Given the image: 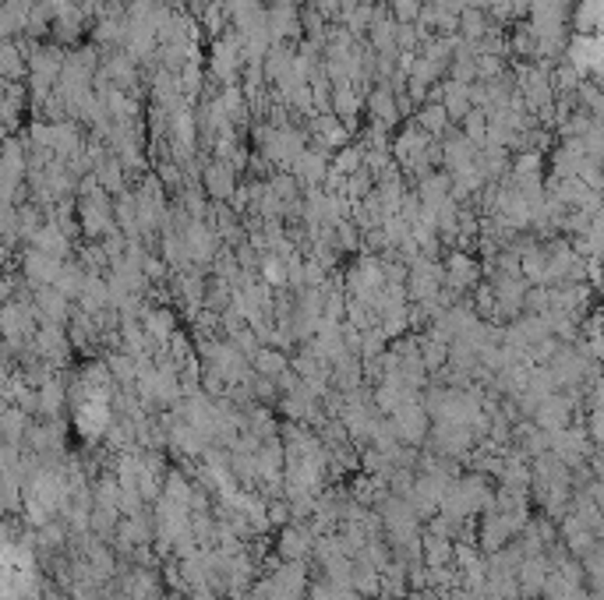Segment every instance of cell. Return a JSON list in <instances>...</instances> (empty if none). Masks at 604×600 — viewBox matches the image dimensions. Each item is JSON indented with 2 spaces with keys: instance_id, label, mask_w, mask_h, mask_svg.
<instances>
[{
  "instance_id": "83f0119b",
  "label": "cell",
  "mask_w": 604,
  "mask_h": 600,
  "mask_svg": "<svg viewBox=\"0 0 604 600\" xmlns=\"http://www.w3.org/2000/svg\"><path fill=\"white\" fill-rule=\"evenodd\" d=\"M424 36H420V28L413 25V21H400V28H396V46H400V53L406 50H417V43H420Z\"/></svg>"
},
{
  "instance_id": "f1b7e54d",
  "label": "cell",
  "mask_w": 604,
  "mask_h": 600,
  "mask_svg": "<svg viewBox=\"0 0 604 600\" xmlns=\"http://www.w3.org/2000/svg\"><path fill=\"white\" fill-rule=\"evenodd\" d=\"M177 78H181V93H184V96H195V93H199L201 71H199V64H195V61H192V64H184V71H181Z\"/></svg>"
},
{
  "instance_id": "3957f363",
  "label": "cell",
  "mask_w": 604,
  "mask_h": 600,
  "mask_svg": "<svg viewBox=\"0 0 604 600\" xmlns=\"http://www.w3.org/2000/svg\"><path fill=\"white\" fill-rule=\"evenodd\" d=\"M241 64H244V50H241V39H237V32H233V36H226V39H216V46H212V57H208V71L216 75V82H223V85H233V82H237V71H241Z\"/></svg>"
},
{
  "instance_id": "6da1fadb",
  "label": "cell",
  "mask_w": 604,
  "mask_h": 600,
  "mask_svg": "<svg viewBox=\"0 0 604 600\" xmlns=\"http://www.w3.org/2000/svg\"><path fill=\"white\" fill-rule=\"evenodd\" d=\"M255 142H258V149H262L265 159H273V163H280V166H287V170H294V163L304 156V138L301 131H294V127L258 124V127H255Z\"/></svg>"
},
{
  "instance_id": "484cf974",
  "label": "cell",
  "mask_w": 604,
  "mask_h": 600,
  "mask_svg": "<svg viewBox=\"0 0 604 600\" xmlns=\"http://www.w3.org/2000/svg\"><path fill=\"white\" fill-rule=\"evenodd\" d=\"M61 402H64V389H61L57 382H46V385H39V413L53 417V413L61 409Z\"/></svg>"
},
{
  "instance_id": "8992f818",
  "label": "cell",
  "mask_w": 604,
  "mask_h": 600,
  "mask_svg": "<svg viewBox=\"0 0 604 600\" xmlns=\"http://www.w3.org/2000/svg\"><path fill=\"white\" fill-rule=\"evenodd\" d=\"M201 184L208 191V199L230 201L237 195V177H233V163L230 159H212L201 166Z\"/></svg>"
},
{
  "instance_id": "7402d4cb",
  "label": "cell",
  "mask_w": 604,
  "mask_h": 600,
  "mask_svg": "<svg viewBox=\"0 0 604 600\" xmlns=\"http://www.w3.org/2000/svg\"><path fill=\"white\" fill-rule=\"evenodd\" d=\"M485 32H488L485 11H481V7H467V11L460 14V36L474 46V43H481V39H485Z\"/></svg>"
},
{
  "instance_id": "ba28073f",
  "label": "cell",
  "mask_w": 604,
  "mask_h": 600,
  "mask_svg": "<svg viewBox=\"0 0 604 600\" xmlns=\"http://www.w3.org/2000/svg\"><path fill=\"white\" fill-rule=\"evenodd\" d=\"M298 181H301L304 188H318L329 174H332V166H329V152L325 149H304V156L294 163V170H290Z\"/></svg>"
},
{
  "instance_id": "d6986e66",
  "label": "cell",
  "mask_w": 604,
  "mask_h": 600,
  "mask_svg": "<svg viewBox=\"0 0 604 600\" xmlns=\"http://www.w3.org/2000/svg\"><path fill=\"white\" fill-rule=\"evenodd\" d=\"M311 551V533L304 526H283V537H280V555L287 562H298Z\"/></svg>"
},
{
  "instance_id": "4fadbf2b",
  "label": "cell",
  "mask_w": 604,
  "mask_h": 600,
  "mask_svg": "<svg viewBox=\"0 0 604 600\" xmlns=\"http://www.w3.org/2000/svg\"><path fill=\"white\" fill-rule=\"evenodd\" d=\"M470 427H456V424H438L435 431V449L442 456H463L470 449Z\"/></svg>"
},
{
  "instance_id": "5b68a950",
  "label": "cell",
  "mask_w": 604,
  "mask_h": 600,
  "mask_svg": "<svg viewBox=\"0 0 604 600\" xmlns=\"http://www.w3.org/2000/svg\"><path fill=\"white\" fill-rule=\"evenodd\" d=\"M389 424H393V431H396V438H400V442L417 445V442L424 438V431H428V413H424V406H420V402L410 400V402H403V406L393 409Z\"/></svg>"
},
{
  "instance_id": "ffe728a7",
  "label": "cell",
  "mask_w": 604,
  "mask_h": 600,
  "mask_svg": "<svg viewBox=\"0 0 604 600\" xmlns=\"http://www.w3.org/2000/svg\"><path fill=\"white\" fill-rule=\"evenodd\" d=\"M523 100H526V106H534V109H544V106L551 102V85H548V78H544L541 71H526V78H523Z\"/></svg>"
},
{
  "instance_id": "30bf717a",
  "label": "cell",
  "mask_w": 604,
  "mask_h": 600,
  "mask_svg": "<svg viewBox=\"0 0 604 600\" xmlns=\"http://www.w3.org/2000/svg\"><path fill=\"white\" fill-rule=\"evenodd\" d=\"M36 314L43 318V325H61L68 318V294L61 287H39L36 294Z\"/></svg>"
},
{
  "instance_id": "5bb4252c",
  "label": "cell",
  "mask_w": 604,
  "mask_h": 600,
  "mask_svg": "<svg viewBox=\"0 0 604 600\" xmlns=\"http://www.w3.org/2000/svg\"><path fill=\"white\" fill-rule=\"evenodd\" d=\"M477 276H481V269H477V262H474V258H467V255H453V258H449V265H445V283L453 287V294H456V290L474 287V283H477Z\"/></svg>"
},
{
  "instance_id": "52a82bcc",
  "label": "cell",
  "mask_w": 604,
  "mask_h": 600,
  "mask_svg": "<svg viewBox=\"0 0 604 600\" xmlns=\"http://www.w3.org/2000/svg\"><path fill=\"white\" fill-rule=\"evenodd\" d=\"M311 138L318 149H343L347 145V124L336 113H314L311 117Z\"/></svg>"
},
{
  "instance_id": "ac0fdd59",
  "label": "cell",
  "mask_w": 604,
  "mask_h": 600,
  "mask_svg": "<svg viewBox=\"0 0 604 600\" xmlns=\"http://www.w3.org/2000/svg\"><path fill=\"white\" fill-rule=\"evenodd\" d=\"M332 113H336L343 124H350V120L361 113V93H357L350 82L332 85Z\"/></svg>"
},
{
  "instance_id": "8fae6325",
  "label": "cell",
  "mask_w": 604,
  "mask_h": 600,
  "mask_svg": "<svg viewBox=\"0 0 604 600\" xmlns=\"http://www.w3.org/2000/svg\"><path fill=\"white\" fill-rule=\"evenodd\" d=\"M304 28V21L298 18V4H273L269 7V32H273V43H283L287 36H298Z\"/></svg>"
},
{
  "instance_id": "7a4b0ae2",
  "label": "cell",
  "mask_w": 604,
  "mask_h": 600,
  "mask_svg": "<svg viewBox=\"0 0 604 600\" xmlns=\"http://www.w3.org/2000/svg\"><path fill=\"white\" fill-rule=\"evenodd\" d=\"M488 505V488L477 481V477H467V481H453L442 495V512L445 519H463V515H474Z\"/></svg>"
},
{
  "instance_id": "603a6c76",
  "label": "cell",
  "mask_w": 604,
  "mask_h": 600,
  "mask_svg": "<svg viewBox=\"0 0 604 600\" xmlns=\"http://www.w3.org/2000/svg\"><path fill=\"white\" fill-rule=\"evenodd\" d=\"M566 413H569V406L562 400H555V396H548V400L537 406V420H541L548 431L562 427V424H566Z\"/></svg>"
},
{
  "instance_id": "f546056e",
  "label": "cell",
  "mask_w": 604,
  "mask_h": 600,
  "mask_svg": "<svg viewBox=\"0 0 604 600\" xmlns=\"http://www.w3.org/2000/svg\"><path fill=\"white\" fill-rule=\"evenodd\" d=\"M265 280L276 283V287L287 283V262H283L280 255H269V258H265Z\"/></svg>"
},
{
  "instance_id": "277c9868",
  "label": "cell",
  "mask_w": 604,
  "mask_h": 600,
  "mask_svg": "<svg viewBox=\"0 0 604 600\" xmlns=\"http://www.w3.org/2000/svg\"><path fill=\"white\" fill-rule=\"evenodd\" d=\"M21 269H25V280H32L36 287H57L64 276V258H53V255L32 247L21 258Z\"/></svg>"
},
{
  "instance_id": "cb8c5ba5",
  "label": "cell",
  "mask_w": 604,
  "mask_h": 600,
  "mask_svg": "<svg viewBox=\"0 0 604 600\" xmlns=\"http://www.w3.org/2000/svg\"><path fill=\"white\" fill-rule=\"evenodd\" d=\"M244 93L237 89V85H230L223 96H219V102H223V109H226V117L233 120V124H241V120H248V106H244Z\"/></svg>"
},
{
  "instance_id": "9a60e30c",
  "label": "cell",
  "mask_w": 604,
  "mask_h": 600,
  "mask_svg": "<svg viewBox=\"0 0 604 600\" xmlns=\"http://www.w3.org/2000/svg\"><path fill=\"white\" fill-rule=\"evenodd\" d=\"M417 127L428 131V134H449L453 131V117L445 109V102H424V109L417 113Z\"/></svg>"
},
{
  "instance_id": "2e32d148",
  "label": "cell",
  "mask_w": 604,
  "mask_h": 600,
  "mask_svg": "<svg viewBox=\"0 0 604 600\" xmlns=\"http://www.w3.org/2000/svg\"><path fill=\"white\" fill-rule=\"evenodd\" d=\"M29 244H36L39 251H46V255H53V258H64V255H68V230L57 226V223H43L39 233H36Z\"/></svg>"
},
{
  "instance_id": "9c48e42d",
  "label": "cell",
  "mask_w": 604,
  "mask_h": 600,
  "mask_svg": "<svg viewBox=\"0 0 604 600\" xmlns=\"http://www.w3.org/2000/svg\"><path fill=\"white\" fill-rule=\"evenodd\" d=\"M184 247H188V262H212L216 258V233L201 223V219H192L188 230H184Z\"/></svg>"
},
{
  "instance_id": "e0dca14e",
  "label": "cell",
  "mask_w": 604,
  "mask_h": 600,
  "mask_svg": "<svg viewBox=\"0 0 604 600\" xmlns=\"http://www.w3.org/2000/svg\"><path fill=\"white\" fill-rule=\"evenodd\" d=\"M442 102L449 109L453 120H467V113L474 109V100H470V85L467 82H445L442 89Z\"/></svg>"
},
{
  "instance_id": "4dcf8cb0",
  "label": "cell",
  "mask_w": 604,
  "mask_h": 600,
  "mask_svg": "<svg viewBox=\"0 0 604 600\" xmlns=\"http://www.w3.org/2000/svg\"><path fill=\"white\" fill-rule=\"evenodd\" d=\"M21 427H25L21 413H18V409H7V442H11V445H14V438L21 434Z\"/></svg>"
},
{
  "instance_id": "7c38bea8",
  "label": "cell",
  "mask_w": 604,
  "mask_h": 600,
  "mask_svg": "<svg viewBox=\"0 0 604 600\" xmlns=\"http://www.w3.org/2000/svg\"><path fill=\"white\" fill-rule=\"evenodd\" d=\"M368 113H371L379 124H386V127H396V124H400L403 109L396 106L393 85H379V89L368 93Z\"/></svg>"
},
{
  "instance_id": "d4e9b609",
  "label": "cell",
  "mask_w": 604,
  "mask_h": 600,
  "mask_svg": "<svg viewBox=\"0 0 604 600\" xmlns=\"http://www.w3.org/2000/svg\"><path fill=\"white\" fill-rule=\"evenodd\" d=\"M255 368L273 378V375H283V371H287V357H283L280 350H255Z\"/></svg>"
},
{
  "instance_id": "4316f807",
  "label": "cell",
  "mask_w": 604,
  "mask_h": 600,
  "mask_svg": "<svg viewBox=\"0 0 604 600\" xmlns=\"http://www.w3.org/2000/svg\"><path fill=\"white\" fill-rule=\"evenodd\" d=\"M361 159H364V149L343 145V149H339V156H336V166H332V170H339V174H347V177H350V174H357V170L364 166Z\"/></svg>"
},
{
  "instance_id": "44dd1931",
  "label": "cell",
  "mask_w": 604,
  "mask_h": 600,
  "mask_svg": "<svg viewBox=\"0 0 604 600\" xmlns=\"http://www.w3.org/2000/svg\"><path fill=\"white\" fill-rule=\"evenodd\" d=\"M36 346H39V353H43L46 361H64V353H68V343H64V336H61V325H43V332L36 336Z\"/></svg>"
}]
</instances>
